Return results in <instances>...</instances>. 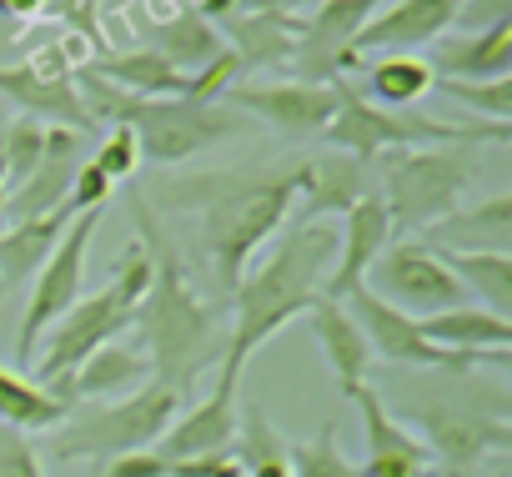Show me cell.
Here are the masks:
<instances>
[{"instance_id": "ba28073f", "label": "cell", "mask_w": 512, "mask_h": 477, "mask_svg": "<svg viewBox=\"0 0 512 477\" xmlns=\"http://www.w3.org/2000/svg\"><path fill=\"white\" fill-rule=\"evenodd\" d=\"M181 412V397L161 382L136 387L131 397H116L86 417H66L51 437V457L61 462H111L126 452H156L161 432Z\"/></svg>"}, {"instance_id": "83f0119b", "label": "cell", "mask_w": 512, "mask_h": 477, "mask_svg": "<svg viewBox=\"0 0 512 477\" xmlns=\"http://www.w3.org/2000/svg\"><path fill=\"white\" fill-rule=\"evenodd\" d=\"M231 462L241 477H292L287 462V437L267 417L262 402H246L236 412V437H231Z\"/></svg>"}, {"instance_id": "9c48e42d", "label": "cell", "mask_w": 512, "mask_h": 477, "mask_svg": "<svg viewBox=\"0 0 512 477\" xmlns=\"http://www.w3.org/2000/svg\"><path fill=\"white\" fill-rule=\"evenodd\" d=\"M101 226V211H81L66 236L56 242V252L46 257V267L36 272V287H31V302H26V317L16 327V367H31L41 337L81 302V282H86V252H91V236Z\"/></svg>"}, {"instance_id": "277c9868", "label": "cell", "mask_w": 512, "mask_h": 477, "mask_svg": "<svg viewBox=\"0 0 512 477\" xmlns=\"http://www.w3.org/2000/svg\"><path fill=\"white\" fill-rule=\"evenodd\" d=\"M377 397L397 422L422 427L417 442L447 467V477H462L482 457L512 447V397L502 382H482L472 372H422Z\"/></svg>"}, {"instance_id": "4dcf8cb0", "label": "cell", "mask_w": 512, "mask_h": 477, "mask_svg": "<svg viewBox=\"0 0 512 477\" xmlns=\"http://www.w3.org/2000/svg\"><path fill=\"white\" fill-rule=\"evenodd\" d=\"M146 51H156L166 66H176L181 76H196L206 61H216L221 56V31L201 16V11H181V16H171V21H161L156 31H151V46Z\"/></svg>"}, {"instance_id": "d6a6232c", "label": "cell", "mask_w": 512, "mask_h": 477, "mask_svg": "<svg viewBox=\"0 0 512 477\" xmlns=\"http://www.w3.org/2000/svg\"><path fill=\"white\" fill-rule=\"evenodd\" d=\"M432 86L437 76L422 56H377L367 66V101L382 111H412Z\"/></svg>"}, {"instance_id": "ee69618b", "label": "cell", "mask_w": 512, "mask_h": 477, "mask_svg": "<svg viewBox=\"0 0 512 477\" xmlns=\"http://www.w3.org/2000/svg\"><path fill=\"white\" fill-rule=\"evenodd\" d=\"M0 186H6V136H0Z\"/></svg>"}, {"instance_id": "60d3db41", "label": "cell", "mask_w": 512, "mask_h": 477, "mask_svg": "<svg viewBox=\"0 0 512 477\" xmlns=\"http://www.w3.org/2000/svg\"><path fill=\"white\" fill-rule=\"evenodd\" d=\"M91 477H166V462L156 452H126V457L96 462Z\"/></svg>"}, {"instance_id": "3957f363", "label": "cell", "mask_w": 512, "mask_h": 477, "mask_svg": "<svg viewBox=\"0 0 512 477\" xmlns=\"http://www.w3.org/2000/svg\"><path fill=\"white\" fill-rule=\"evenodd\" d=\"M136 226H141V252L151 262V287L136 302L131 327L146 342V362H151V382L171 387L176 397L221 362V337H216V312L201 302V292L186 282L181 272V252L166 242L161 221L151 216V201L136 191L131 196Z\"/></svg>"}, {"instance_id": "1f68e13d", "label": "cell", "mask_w": 512, "mask_h": 477, "mask_svg": "<svg viewBox=\"0 0 512 477\" xmlns=\"http://www.w3.org/2000/svg\"><path fill=\"white\" fill-rule=\"evenodd\" d=\"M442 267L462 282L467 297H482V312L512 322V257H492V252H437Z\"/></svg>"}, {"instance_id": "44dd1931", "label": "cell", "mask_w": 512, "mask_h": 477, "mask_svg": "<svg viewBox=\"0 0 512 477\" xmlns=\"http://www.w3.org/2000/svg\"><path fill=\"white\" fill-rule=\"evenodd\" d=\"M417 242L432 252H492L512 257V191H492L477 206H457L447 221L427 226Z\"/></svg>"}, {"instance_id": "603a6c76", "label": "cell", "mask_w": 512, "mask_h": 477, "mask_svg": "<svg viewBox=\"0 0 512 477\" xmlns=\"http://www.w3.org/2000/svg\"><path fill=\"white\" fill-rule=\"evenodd\" d=\"M146 382H151L146 352H141V347H126V342H106V347H96L61 387H51V397L66 402V407H76L81 397H131V392L146 387Z\"/></svg>"}, {"instance_id": "8992f818", "label": "cell", "mask_w": 512, "mask_h": 477, "mask_svg": "<svg viewBox=\"0 0 512 477\" xmlns=\"http://www.w3.org/2000/svg\"><path fill=\"white\" fill-rule=\"evenodd\" d=\"M382 166V206L392 216V242L422 236L427 226L447 221L467 186L477 181V151L472 146H417V151H392L377 156Z\"/></svg>"}, {"instance_id": "9a60e30c", "label": "cell", "mask_w": 512, "mask_h": 477, "mask_svg": "<svg viewBox=\"0 0 512 477\" xmlns=\"http://www.w3.org/2000/svg\"><path fill=\"white\" fill-rule=\"evenodd\" d=\"M457 11H462V0H392V6H382L362 26L352 56H367V51H377V56H412L417 46H432L437 36H447Z\"/></svg>"}, {"instance_id": "5bb4252c", "label": "cell", "mask_w": 512, "mask_h": 477, "mask_svg": "<svg viewBox=\"0 0 512 477\" xmlns=\"http://www.w3.org/2000/svg\"><path fill=\"white\" fill-rule=\"evenodd\" d=\"M372 166L357 161V156H342L332 146L322 151H307L297 156V201L292 206V226H307V221H327V216H347L362 196H372Z\"/></svg>"}, {"instance_id": "7dc6e473", "label": "cell", "mask_w": 512, "mask_h": 477, "mask_svg": "<svg viewBox=\"0 0 512 477\" xmlns=\"http://www.w3.org/2000/svg\"><path fill=\"white\" fill-rule=\"evenodd\" d=\"M0 292H6V287H0Z\"/></svg>"}, {"instance_id": "7402d4cb", "label": "cell", "mask_w": 512, "mask_h": 477, "mask_svg": "<svg viewBox=\"0 0 512 477\" xmlns=\"http://www.w3.org/2000/svg\"><path fill=\"white\" fill-rule=\"evenodd\" d=\"M417 332L432 342V347H442V352H457V357H477V362H487V367H507L512 362V322H502V317H492V312H482V307H452V312H437V317H417Z\"/></svg>"}, {"instance_id": "8fae6325", "label": "cell", "mask_w": 512, "mask_h": 477, "mask_svg": "<svg viewBox=\"0 0 512 477\" xmlns=\"http://www.w3.org/2000/svg\"><path fill=\"white\" fill-rule=\"evenodd\" d=\"M342 307L352 312V322H357V332H362L372 362L382 357L387 367H412V372H477V367H487V362H477V357H457V352L432 347V342L417 332V317L387 307V302H382L377 292H367V287H352V292L342 297Z\"/></svg>"}, {"instance_id": "4fadbf2b", "label": "cell", "mask_w": 512, "mask_h": 477, "mask_svg": "<svg viewBox=\"0 0 512 477\" xmlns=\"http://www.w3.org/2000/svg\"><path fill=\"white\" fill-rule=\"evenodd\" d=\"M221 106L246 116V121H267L287 141H322V131L337 116V86H307V81L231 86L221 96Z\"/></svg>"}, {"instance_id": "7c38bea8", "label": "cell", "mask_w": 512, "mask_h": 477, "mask_svg": "<svg viewBox=\"0 0 512 477\" xmlns=\"http://www.w3.org/2000/svg\"><path fill=\"white\" fill-rule=\"evenodd\" d=\"M387 6V0H322L312 11V21L297 31V51H292V81L307 86H332L342 71H357L362 56H352L362 26Z\"/></svg>"}, {"instance_id": "f35d334b", "label": "cell", "mask_w": 512, "mask_h": 477, "mask_svg": "<svg viewBox=\"0 0 512 477\" xmlns=\"http://www.w3.org/2000/svg\"><path fill=\"white\" fill-rule=\"evenodd\" d=\"M0 477H46L31 437H21L11 427H0Z\"/></svg>"}, {"instance_id": "f1b7e54d", "label": "cell", "mask_w": 512, "mask_h": 477, "mask_svg": "<svg viewBox=\"0 0 512 477\" xmlns=\"http://www.w3.org/2000/svg\"><path fill=\"white\" fill-rule=\"evenodd\" d=\"M91 76L111 81L126 96H146V101H166V96H186V76L176 66H166L156 51H106L96 66H86Z\"/></svg>"}, {"instance_id": "4316f807", "label": "cell", "mask_w": 512, "mask_h": 477, "mask_svg": "<svg viewBox=\"0 0 512 477\" xmlns=\"http://www.w3.org/2000/svg\"><path fill=\"white\" fill-rule=\"evenodd\" d=\"M66 226H71L66 211H51V216H36V221H11V226H0V287L31 282V272L46 267V257L56 252V242L66 236Z\"/></svg>"}, {"instance_id": "ac0fdd59", "label": "cell", "mask_w": 512, "mask_h": 477, "mask_svg": "<svg viewBox=\"0 0 512 477\" xmlns=\"http://www.w3.org/2000/svg\"><path fill=\"white\" fill-rule=\"evenodd\" d=\"M81 146L86 136L66 131V126H46V151L36 161V171L6 191V221H36V216H51L66 206V191L76 181V166H81Z\"/></svg>"}, {"instance_id": "8d00e7d4", "label": "cell", "mask_w": 512, "mask_h": 477, "mask_svg": "<svg viewBox=\"0 0 512 477\" xmlns=\"http://www.w3.org/2000/svg\"><path fill=\"white\" fill-rule=\"evenodd\" d=\"M91 166H96L111 186H116V181H131L136 166H141V146H136V136H131L126 126H111V136H101Z\"/></svg>"}, {"instance_id": "30bf717a", "label": "cell", "mask_w": 512, "mask_h": 477, "mask_svg": "<svg viewBox=\"0 0 512 477\" xmlns=\"http://www.w3.org/2000/svg\"><path fill=\"white\" fill-rule=\"evenodd\" d=\"M362 287L377 292L387 307H397V312H407V317H437V312L467 307L462 282L442 267V257H437L427 242H417V236H407V242H392V247L372 262V272H367Z\"/></svg>"}, {"instance_id": "7a4b0ae2", "label": "cell", "mask_w": 512, "mask_h": 477, "mask_svg": "<svg viewBox=\"0 0 512 477\" xmlns=\"http://www.w3.org/2000/svg\"><path fill=\"white\" fill-rule=\"evenodd\" d=\"M332 262H337V226H327V221H307V226L287 221L282 226L272 257L251 262L231 292L236 317H231V337L221 342V362H216L221 387H241L251 352L272 342L287 322L312 312V302L327 292Z\"/></svg>"}, {"instance_id": "cb8c5ba5", "label": "cell", "mask_w": 512, "mask_h": 477, "mask_svg": "<svg viewBox=\"0 0 512 477\" xmlns=\"http://www.w3.org/2000/svg\"><path fill=\"white\" fill-rule=\"evenodd\" d=\"M307 322H312V337H317L327 367L337 372L342 397H352V392L367 382V367H372V352H367V342H362L352 312H347L342 302H332V297H317L312 312H307Z\"/></svg>"}, {"instance_id": "d4e9b609", "label": "cell", "mask_w": 512, "mask_h": 477, "mask_svg": "<svg viewBox=\"0 0 512 477\" xmlns=\"http://www.w3.org/2000/svg\"><path fill=\"white\" fill-rule=\"evenodd\" d=\"M427 66H432L437 81H497V76H507V66H512V21L442 41Z\"/></svg>"}, {"instance_id": "ab89813d", "label": "cell", "mask_w": 512, "mask_h": 477, "mask_svg": "<svg viewBox=\"0 0 512 477\" xmlns=\"http://www.w3.org/2000/svg\"><path fill=\"white\" fill-rule=\"evenodd\" d=\"M512 21V0H462V11L452 26H462V36L487 31V26H507Z\"/></svg>"}, {"instance_id": "e575fe53", "label": "cell", "mask_w": 512, "mask_h": 477, "mask_svg": "<svg viewBox=\"0 0 512 477\" xmlns=\"http://www.w3.org/2000/svg\"><path fill=\"white\" fill-rule=\"evenodd\" d=\"M432 91H442L457 106H467L472 121L512 126V76H497V81H437Z\"/></svg>"}, {"instance_id": "b9f144b4", "label": "cell", "mask_w": 512, "mask_h": 477, "mask_svg": "<svg viewBox=\"0 0 512 477\" xmlns=\"http://www.w3.org/2000/svg\"><path fill=\"white\" fill-rule=\"evenodd\" d=\"M231 6L267 11V16H297V11H307V6H322V0H231Z\"/></svg>"}, {"instance_id": "ffe728a7", "label": "cell", "mask_w": 512, "mask_h": 477, "mask_svg": "<svg viewBox=\"0 0 512 477\" xmlns=\"http://www.w3.org/2000/svg\"><path fill=\"white\" fill-rule=\"evenodd\" d=\"M231 437H236V387H211L206 402L186 407L171 417V427L161 432L156 442V457L161 462H196V457H221L231 452Z\"/></svg>"}, {"instance_id": "d590c367", "label": "cell", "mask_w": 512, "mask_h": 477, "mask_svg": "<svg viewBox=\"0 0 512 477\" xmlns=\"http://www.w3.org/2000/svg\"><path fill=\"white\" fill-rule=\"evenodd\" d=\"M0 136H6V191H16L46 151V126L36 116H16V121L0 126Z\"/></svg>"}, {"instance_id": "e0dca14e", "label": "cell", "mask_w": 512, "mask_h": 477, "mask_svg": "<svg viewBox=\"0 0 512 477\" xmlns=\"http://www.w3.org/2000/svg\"><path fill=\"white\" fill-rule=\"evenodd\" d=\"M387 247H392V216H387L382 196L372 191V196H362V201L342 216L337 262H332V272H327V292H322V297L342 302L352 287H362L367 272H372V262H377Z\"/></svg>"}, {"instance_id": "d6986e66", "label": "cell", "mask_w": 512, "mask_h": 477, "mask_svg": "<svg viewBox=\"0 0 512 477\" xmlns=\"http://www.w3.org/2000/svg\"><path fill=\"white\" fill-rule=\"evenodd\" d=\"M0 96L11 106H21V116H36L41 126H66L76 136H91L96 121L86 116L76 86L66 71H51V66H0Z\"/></svg>"}, {"instance_id": "7bdbcfd3", "label": "cell", "mask_w": 512, "mask_h": 477, "mask_svg": "<svg viewBox=\"0 0 512 477\" xmlns=\"http://www.w3.org/2000/svg\"><path fill=\"white\" fill-rule=\"evenodd\" d=\"M36 6H41V0H0V16H16V21H26Z\"/></svg>"}, {"instance_id": "bcb514c9", "label": "cell", "mask_w": 512, "mask_h": 477, "mask_svg": "<svg viewBox=\"0 0 512 477\" xmlns=\"http://www.w3.org/2000/svg\"><path fill=\"white\" fill-rule=\"evenodd\" d=\"M231 477H241V472H231Z\"/></svg>"}, {"instance_id": "f546056e", "label": "cell", "mask_w": 512, "mask_h": 477, "mask_svg": "<svg viewBox=\"0 0 512 477\" xmlns=\"http://www.w3.org/2000/svg\"><path fill=\"white\" fill-rule=\"evenodd\" d=\"M66 417H71V407L56 402L36 377L0 367V427H11L21 437H36V432H56Z\"/></svg>"}, {"instance_id": "5b68a950", "label": "cell", "mask_w": 512, "mask_h": 477, "mask_svg": "<svg viewBox=\"0 0 512 477\" xmlns=\"http://www.w3.org/2000/svg\"><path fill=\"white\" fill-rule=\"evenodd\" d=\"M76 96L86 106V116L101 126V121H116L136 136L141 146V161H161V166H176V161H191L231 136H241L251 121L226 111V106H201V101H186V96H166V101H146V96H126L116 91L111 81L91 76L86 66L76 71Z\"/></svg>"}, {"instance_id": "484cf974", "label": "cell", "mask_w": 512, "mask_h": 477, "mask_svg": "<svg viewBox=\"0 0 512 477\" xmlns=\"http://www.w3.org/2000/svg\"><path fill=\"white\" fill-rule=\"evenodd\" d=\"M302 21L292 16H267V11H241L226 21V51L236 56L241 71H262V66H287L297 51Z\"/></svg>"}, {"instance_id": "52a82bcc", "label": "cell", "mask_w": 512, "mask_h": 477, "mask_svg": "<svg viewBox=\"0 0 512 477\" xmlns=\"http://www.w3.org/2000/svg\"><path fill=\"white\" fill-rule=\"evenodd\" d=\"M146 287H151V262H146L141 242H131V247L121 252L116 277H111L101 292L81 297V302L51 327V342H46V352L36 357V382L51 392V387H61L96 347L116 342V337L131 327L136 302L146 297Z\"/></svg>"}, {"instance_id": "f6af8a7d", "label": "cell", "mask_w": 512, "mask_h": 477, "mask_svg": "<svg viewBox=\"0 0 512 477\" xmlns=\"http://www.w3.org/2000/svg\"><path fill=\"white\" fill-rule=\"evenodd\" d=\"M0 221H6V186H0Z\"/></svg>"}, {"instance_id": "2e32d148", "label": "cell", "mask_w": 512, "mask_h": 477, "mask_svg": "<svg viewBox=\"0 0 512 477\" xmlns=\"http://www.w3.org/2000/svg\"><path fill=\"white\" fill-rule=\"evenodd\" d=\"M347 402H357V412H362V437H367V457L357 462L362 477H427L432 452L417 442L412 427H402V422L382 407L377 387L362 382Z\"/></svg>"}, {"instance_id": "74e56055", "label": "cell", "mask_w": 512, "mask_h": 477, "mask_svg": "<svg viewBox=\"0 0 512 477\" xmlns=\"http://www.w3.org/2000/svg\"><path fill=\"white\" fill-rule=\"evenodd\" d=\"M111 191H116V186H111V181H106V176H101V171H96L91 161H81V166H76V181H71V191H66V206H61V211H66V216L76 221L81 211H101V206L111 201Z\"/></svg>"}, {"instance_id": "6da1fadb", "label": "cell", "mask_w": 512, "mask_h": 477, "mask_svg": "<svg viewBox=\"0 0 512 477\" xmlns=\"http://www.w3.org/2000/svg\"><path fill=\"white\" fill-rule=\"evenodd\" d=\"M151 201L176 211H201V252L216 272V287L231 297L246 267L256 262V252L287 226L297 206V156L161 181Z\"/></svg>"}, {"instance_id": "836d02e7", "label": "cell", "mask_w": 512, "mask_h": 477, "mask_svg": "<svg viewBox=\"0 0 512 477\" xmlns=\"http://www.w3.org/2000/svg\"><path fill=\"white\" fill-rule=\"evenodd\" d=\"M292 477H362V467L337 447V422H322L307 442H287Z\"/></svg>"}]
</instances>
